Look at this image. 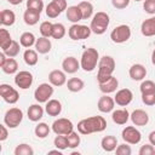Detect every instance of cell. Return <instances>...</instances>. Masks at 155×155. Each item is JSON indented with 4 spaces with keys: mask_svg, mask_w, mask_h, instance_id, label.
<instances>
[{
    "mask_svg": "<svg viewBox=\"0 0 155 155\" xmlns=\"http://www.w3.org/2000/svg\"><path fill=\"white\" fill-rule=\"evenodd\" d=\"M107 128V121L103 116L96 115L82 119L78 122V132L80 134H91L96 132H102Z\"/></svg>",
    "mask_w": 155,
    "mask_h": 155,
    "instance_id": "cell-1",
    "label": "cell"
},
{
    "mask_svg": "<svg viewBox=\"0 0 155 155\" xmlns=\"http://www.w3.org/2000/svg\"><path fill=\"white\" fill-rule=\"evenodd\" d=\"M97 68H98L97 81H98V84L104 82L113 75V73L115 70V59L111 56H103L99 58Z\"/></svg>",
    "mask_w": 155,
    "mask_h": 155,
    "instance_id": "cell-2",
    "label": "cell"
},
{
    "mask_svg": "<svg viewBox=\"0 0 155 155\" xmlns=\"http://www.w3.org/2000/svg\"><path fill=\"white\" fill-rule=\"evenodd\" d=\"M98 62H99L98 51L96 48H93V47H88L81 54L80 65L85 71H92L98 65Z\"/></svg>",
    "mask_w": 155,
    "mask_h": 155,
    "instance_id": "cell-3",
    "label": "cell"
},
{
    "mask_svg": "<svg viewBox=\"0 0 155 155\" xmlns=\"http://www.w3.org/2000/svg\"><path fill=\"white\" fill-rule=\"evenodd\" d=\"M109 22H110L109 15L107 12L99 11V12H97V13L93 15V17L91 19L90 28H91L92 33H94L97 35H102V34H104L107 31L108 25H109Z\"/></svg>",
    "mask_w": 155,
    "mask_h": 155,
    "instance_id": "cell-4",
    "label": "cell"
},
{
    "mask_svg": "<svg viewBox=\"0 0 155 155\" xmlns=\"http://www.w3.org/2000/svg\"><path fill=\"white\" fill-rule=\"evenodd\" d=\"M23 120V111L19 108H10L4 116V124L8 128H16Z\"/></svg>",
    "mask_w": 155,
    "mask_h": 155,
    "instance_id": "cell-5",
    "label": "cell"
},
{
    "mask_svg": "<svg viewBox=\"0 0 155 155\" xmlns=\"http://www.w3.org/2000/svg\"><path fill=\"white\" fill-rule=\"evenodd\" d=\"M131 38V28L127 24H120L115 27L110 33V39L115 44H124Z\"/></svg>",
    "mask_w": 155,
    "mask_h": 155,
    "instance_id": "cell-6",
    "label": "cell"
},
{
    "mask_svg": "<svg viewBox=\"0 0 155 155\" xmlns=\"http://www.w3.org/2000/svg\"><path fill=\"white\" fill-rule=\"evenodd\" d=\"M92 30L90 27L74 23L69 29H68V35L71 40H85L91 35Z\"/></svg>",
    "mask_w": 155,
    "mask_h": 155,
    "instance_id": "cell-7",
    "label": "cell"
},
{
    "mask_svg": "<svg viewBox=\"0 0 155 155\" xmlns=\"http://www.w3.org/2000/svg\"><path fill=\"white\" fill-rule=\"evenodd\" d=\"M53 85L51 84H47V82H44V84H40L36 90L34 91V98L36 102L39 103H46L47 101H50V98L52 97L53 94Z\"/></svg>",
    "mask_w": 155,
    "mask_h": 155,
    "instance_id": "cell-8",
    "label": "cell"
},
{
    "mask_svg": "<svg viewBox=\"0 0 155 155\" xmlns=\"http://www.w3.org/2000/svg\"><path fill=\"white\" fill-rule=\"evenodd\" d=\"M52 131L56 134H69L70 132L74 131V125L69 119L65 117H59L53 121L52 124Z\"/></svg>",
    "mask_w": 155,
    "mask_h": 155,
    "instance_id": "cell-9",
    "label": "cell"
},
{
    "mask_svg": "<svg viewBox=\"0 0 155 155\" xmlns=\"http://www.w3.org/2000/svg\"><path fill=\"white\" fill-rule=\"evenodd\" d=\"M67 8V0H52L46 6L45 12L48 18H56Z\"/></svg>",
    "mask_w": 155,
    "mask_h": 155,
    "instance_id": "cell-10",
    "label": "cell"
},
{
    "mask_svg": "<svg viewBox=\"0 0 155 155\" xmlns=\"http://www.w3.org/2000/svg\"><path fill=\"white\" fill-rule=\"evenodd\" d=\"M0 96L8 104H15L19 99L18 91L16 88H13L12 86L7 85V84H1L0 85Z\"/></svg>",
    "mask_w": 155,
    "mask_h": 155,
    "instance_id": "cell-11",
    "label": "cell"
},
{
    "mask_svg": "<svg viewBox=\"0 0 155 155\" xmlns=\"http://www.w3.org/2000/svg\"><path fill=\"white\" fill-rule=\"evenodd\" d=\"M121 137L127 144H138L142 140V133L134 126H126L121 132Z\"/></svg>",
    "mask_w": 155,
    "mask_h": 155,
    "instance_id": "cell-12",
    "label": "cell"
},
{
    "mask_svg": "<svg viewBox=\"0 0 155 155\" xmlns=\"http://www.w3.org/2000/svg\"><path fill=\"white\" fill-rule=\"evenodd\" d=\"M33 75L31 73L27 71V70H21L15 75V84L17 87L22 88V90H27L33 84Z\"/></svg>",
    "mask_w": 155,
    "mask_h": 155,
    "instance_id": "cell-13",
    "label": "cell"
},
{
    "mask_svg": "<svg viewBox=\"0 0 155 155\" xmlns=\"http://www.w3.org/2000/svg\"><path fill=\"white\" fill-rule=\"evenodd\" d=\"M132 99H133V93H132V91L130 88H121V90H119L116 92V94H115V98H114L115 103L117 105H120V107L128 105L132 102Z\"/></svg>",
    "mask_w": 155,
    "mask_h": 155,
    "instance_id": "cell-14",
    "label": "cell"
},
{
    "mask_svg": "<svg viewBox=\"0 0 155 155\" xmlns=\"http://www.w3.org/2000/svg\"><path fill=\"white\" fill-rule=\"evenodd\" d=\"M130 119L133 125L136 126H145L149 122V115L143 109H136L130 115Z\"/></svg>",
    "mask_w": 155,
    "mask_h": 155,
    "instance_id": "cell-15",
    "label": "cell"
},
{
    "mask_svg": "<svg viewBox=\"0 0 155 155\" xmlns=\"http://www.w3.org/2000/svg\"><path fill=\"white\" fill-rule=\"evenodd\" d=\"M62 68H63V71H65L68 74H74V73H76L81 68V65H80V62L75 57L69 56V57L63 59Z\"/></svg>",
    "mask_w": 155,
    "mask_h": 155,
    "instance_id": "cell-16",
    "label": "cell"
},
{
    "mask_svg": "<svg viewBox=\"0 0 155 155\" xmlns=\"http://www.w3.org/2000/svg\"><path fill=\"white\" fill-rule=\"evenodd\" d=\"M97 107H98V110H99L101 113H110V111L114 110L115 101H114V98L109 97L108 94H104V96H102V97L98 99Z\"/></svg>",
    "mask_w": 155,
    "mask_h": 155,
    "instance_id": "cell-17",
    "label": "cell"
},
{
    "mask_svg": "<svg viewBox=\"0 0 155 155\" xmlns=\"http://www.w3.org/2000/svg\"><path fill=\"white\" fill-rule=\"evenodd\" d=\"M48 81L51 85L53 86H63L64 84H67V76H65V71L54 69L48 74Z\"/></svg>",
    "mask_w": 155,
    "mask_h": 155,
    "instance_id": "cell-18",
    "label": "cell"
},
{
    "mask_svg": "<svg viewBox=\"0 0 155 155\" xmlns=\"http://www.w3.org/2000/svg\"><path fill=\"white\" fill-rule=\"evenodd\" d=\"M130 78L134 81H142L147 76V69L142 64H133L128 70Z\"/></svg>",
    "mask_w": 155,
    "mask_h": 155,
    "instance_id": "cell-19",
    "label": "cell"
},
{
    "mask_svg": "<svg viewBox=\"0 0 155 155\" xmlns=\"http://www.w3.org/2000/svg\"><path fill=\"white\" fill-rule=\"evenodd\" d=\"M99 85V90L104 93V94H109V93H113L116 91L117 86H119V81L115 76H110L108 80H105L104 82H101L98 84Z\"/></svg>",
    "mask_w": 155,
    "mask_h": 155,
    "instance_id": "cell-20",
    "label": "cell"
},
{
    "mask_svg": "<svg viewBox=\"0 0 155 155\" xmlns=\"http://www.w3.org/2000/svg\"><path fill=\"white\" fill-rule=\"evenodd\" d=\"M45 111L50 116H58L62 113V104L57 99H50L46 102L45 105Z\"/></svg>",
    "mask_w": 155,
    "mask_h": 155,
    "instance_id": "cell-21",
    "label": "cell"
},
{
    "mask_svg": "<svg viewBox=\"0 0 155 155\" xmlns=\"http://www.w3.org/2000/svg\"><path fill=\"white\" fill-rule=\"evenodd\" d=\"M140 31L144 36H154L155 35V17H150L142 22Z\"/></svg>",
    "mask_w": 155,
    "mask_h": 155,
    "instance_id": "cell-22",
    "label": "cell"
},
{
    "mask_svg": "<svg viewBox=\"0 0 155 155\" xmlns=\"http://www.w3.org/2000/svg\"><path fill=\"white\" fill-rule=\"evenodd\" d=\"M35 50L41 53V54H46L51 51V47H52V44L48 38H45V36H40L39 39H36V42H35Z\"/></svg>",
    "mask_w": 155,
    "mask_h": 155,
    "instance_id": "cell-23",
    "label": "cell"
},
{
    "mask_svg": "<svg viewBox=\"0 0 155 155\" xmlns=\"http://www.w3.org/2000/svg\"><path fill=\"white\" fill-rule=\"evenodd\" d=\"M42 116H44V108L40 104H31L28 108V119L30 121L36 122L41 120Z\"/></svg>",
    "mask_w": 155,
    "mask_h": 155,
    "instance_id": "cell-24",
    "label": "cell"
},
{
    "mask_svg": "<svg viewBox=\"0 0 155 155\" xmlns=\"http://www.w3.org/2000/svg\"><path fill=\"white\" fill-rule=\"evenodd\" d=\"M111 119L116 125H125L130 119V113L127 109H116L113 111Z\"/></svg>",
    "mask_w": 155,
    "mask_h": 155,
    "instance_id": "cell-25",
    "label": "cell"
},
{
    "mask_svg": "<svg viewBox=\"0 0 155 155\" xmlns=\"http://www.w3.org/2000/svg\"><path fill=\"white\" fill-rule=\"evenodd\" d=\"M101 147L104 151H108V153H111L116 149L117 147V139L116 137L114 136H105L102 138L101 140Z\"/></svg>",
    "mask_w": 155,
    "mask_h": 155,
    "instance_id": "cell-26",
    "label": "cell"
},
{
    "mask_svg": "<svg viewBox=\"0 0 155 155\" xmlns=\"http://www.w3.org/2000/svg\"><path fill=\"white\" fill-rule=\"evenodd\" d=\"M67 19L70 21L71 23H78L79 21L82 19V13L78 5L69 6L67 8Z\"/></svg>",
    "mask_w": 155,
    "mask_h": 155,
    "instance_id": "cell-27",
    "label": "cell"
},
{
    "mask_svg": "<svg viewBox=\"0 0 155 155\" xmlns=\"http://www.w3.org/2000/svg\"><path fill=\"white\" fill-rule=\"evenodd\" d=\"M16 22V15L13 11L11 10H2L0 12V23L2 25H6V27H11L13 23Z\"/></svg>",
    "mask_w": 155,
    "mask_h": 155,
    "instance_id": "cell-28",
    "label": "cell"
},
{
    "mask_svg": "<svg viewBox=\"0 0 155 155\" xmlns=\"http://www.w3.org/2000/svg\"><path fill=\"white\" fill-rule=\"evenodd\" d=\"M23 19H24V23L27 25H35L40 19V13L36 11L27 8L23 13Z\"/></svg>",
    "mask_w": 155,
    "mask_h": 155,
    "instance_id": "cell-29",
    "label": "cell"
},
{
    "mask_svg": "<svg viewBox=\"0 0 155 155\" xmlns=\"http://www.w3.org/2000/svg\"><path fill=\"white\" fill-rule=\"evenodd\" d=\"M85 86V82L80 78H70L67 81V87L70 92H80Z\"/></svg>",
    "mask_w": 155,
    "mask_h": 155,
    "instance_id": "cell-30",
    "label": "cell"
},
{
    "mask_svg": "<svg viewBox=\"0 0 155 155\" xmlns=\"http://www.w3.org/2000/svg\"><path fill=\"white\" fill-rule=\"evenodd\" d=\"M23 59L25 62V64L33 67L38 63V51L36 50H31V48H27L23 53Z\"/></svg>",
    "mask_w": 155,
    "mask_h": 155,
    "instance_id": "cell-31",
    "label": "cell"
},
{
    "mask_svg": "<svg viewBox=\"0 0 155 155\" xmlns=\"http://www.w3.org/2000/svg\"><path fill=\"white\" fill-rule=\"evenodd\" d=\"M78 6L81 10L82 19H88L93 16V5L90 1H81L78 4Z\"/></svg>",
    "mask_w": 155,
    "mask_h": 155,
    "instance_id": "cell-32",
    "label": "cell"
},
{
    "mask_svg": "<svg viewBox=\"0 0 155 155\" xmlns=\"http://www.w3.org/2000/svg\"><path fill=\"white\" fill-rule=\"evenodd\" d=\"M35 42H36V39H35L34 34H33V33H29V31L23 33V34L21 35V38H19V44H21V46H23V47H25V48L31 47L33 45H35Z\"/></svg>",
    "mask_w": 155,
    "mask_h": 155,
    "instance_id": "cell-33",
    "label": "cell"
},
{
    "mask_svg": "<svg viewBox=\"0 0 155 155\" xmlns=\"http://www.w3.org/2000/svg\"><path fill=\"white\" fill-rule=\"evenodd\" d=\"M12 41H13V40H12V38H11L10 31H8L7 29L1 28V29H0V47H1V50L4 51L5 48H7V47L11 45Z\"/></svg>",
    "mask_w": 155,
    "mask_h": 155,
    "instance_id": "cell-34",
    "label": "cell"
},
{
    "mask_svg": "<svg viewBox=\"0 0 155 155\" xmlns=\"http://www.w3.org/2000/svg\"><path fill=\"white\" fill-rule=\"evenodd\" d=\"M1 69H2V71L5 74H8V75L10 74H15L18 70V63H17V61L15 58H7V61L1 67Z\"/></svg>",
    "mask_w": 155,
    "mask_h": 155,
    "instance_id": "cell-35",
    "label": "cell"
},
{
    "mask_svg": "<svg viewBox=\"0 0 155 155\" xmlns=\"http://www.w3.org/2000/svg\"><path fill=\"white\" fill-rule=\"evenodd\" d=\"M34 132H35V136L38 138H41V139L46 138L48 136V133H50V126L47 124H45V122H39L35 126Z\"/></svg>",
    "mask_w": 155,
    "mask_h": 155,
    "instance_id": "cell-36",
    "label": "cell"
},
{
    "mask_svg": "<svg viewBox=\"0 0 155 155\" xmlns=\"http://www.w3.org/2000/svg\"><path fill=\"white\" fill-rule=\"evenodd\" d=\"M52 29H53V23H51L50 21L42 22L39 28L41 36H45V38H52Z\"/></svg>",
    "mask_w": 155,
    "mask_h": 155,
    "instance_id": "cell-37",
    "label": "cell"
},
{
    "mask_svg": "<svg viewBox=\"0 0 155 155\" xmlns=\"http://www.w3.org/2000/svg\"><path fill=\"white\" fill-rule=\"evenodd\" d=\"M67 139H68V148L70 149H74V148H78L80 145V136L78 132H70L69 134H67Z\"/></svg>",
    "mask_w": 155,
    "mask_h": 155,
    "instance_id": "cell-38",
    "label": "cell"
},
{
    "mask_svg": "<svg viewBox=\"0 0 155 155\" xmlns=\"http://www.w3.org/2000/svg\"><path fill=\"white\" fill-rule=\"evenodd\" d=\"M13 153H15V155H33L34 154V149L29 144L22 143V144H18L16 147Z\"/></svg>",
    "mask_w": 155,
    "mask_h": 155,
    "instance_id": "cell-39",
    "label": "cell"
},
{
    "mask_svg": "<svg viewBox=\"0 0 155 155\" xmlns=\"http://www.w3.org/2000/svg\"><path fill=\"white\" fill-rule=\"evenodd\" d=\"M2 52H4L8 58H13V57H16V56L19 53V44H18L16 40H13V41L11 42V45H10L7 48H5Z\"/></svg>",
    "mask_w": 155,
    "mask_h": 155,
    "instance_id": "cell-40",
    "label": "cell"
},
{
    "mask_svg": "<svg viewBox=\"0 0 155 155\" xmlns=\"http://www.w3.org/2000/svg\"><path fill=\"white\" fill-rule=\"evenodd\" d=\"M65 35V27L62 23H53V29H52V38L53 39H62Z\"/></svg>",
    "mask_w": 155,
    "mask_h": 155,
    "instance_id": "cell-41",
    "label": "cell"
},
{
    "mask_svg": "<svg viewBox=\"0 0 155 155\" xmlns=\"http://www.w3.org/2000/svg\"><path fill=\"white\" fill-rule=\"evenodd\" d=\"M53 144L57 149L59 150H64L68 148V139H67V136L65 134H57L54 140H53Z\"/></svg>",
    "mask_w": 155,
    "mask_h": 155,
    "instance_id": "cell-42",
    "label": "cell"
},
{
    "mask_svg": "<svg viewBox=\"0 0 155 155\" xmlns=\"http://www.w3.org/2000/svg\"><path fill=\"white\" fill-rule=\"evenodd\" d=\"M27 8L41 13L44 10V2L42 0H27Z\"/></svg>",
    "mask_w": 155,
    "mask_h": 155,
    "instance_id": "cell-43",
    "label": "cell"
},
{
    "mask_svg": "<svg viewBox=\"0 0 155 155\" xmlns=\"http://www.w3.org/2000/svg\"><path fill=\"white\" fill-rule=\"evenodd\" d=\"M140 93H149V92H154L155 91V82L153 80H144L142 81L140 86H139Z\"/></svg>",
    "mask_w": 155,
    "mask_h": 155,
    "instance_id": "cell-44",
    "label": "cell"
},
{
    "mask_svg": "<svg viewBox=\"0 0 155 155\" xmlns=\"http://www.w3.org/2000/svg\"><path fill=\"white\" fill-rule=\"evenodd\" d=\"M115 153L117 155H131L132 154V149H131L130 145H127V143L117 144V147L115 149Z\"/></svg>",
    "mask_w": 155,
    "mask_h": 155,
    "instance_id": "cell-45",
    "label": "cell"
},
{
    "mask_svg": "<svg viewBox=\"0 0 155 155\" xmlns=\"http://www.w3.org/2000/svg\"><path fill=\"white\" fill-rule=\"evenodd\" d=\"M142 102L145 105H155V91L154 92H149V93H143L142 94Z\"/></svg>",
    "mask_w": 155,
    "mask_h": 155,
    "instance_id": "cell-46",
    "label": "cell"
},
{
    "mask_svg": "<svg viewBox=\"0 0 155 155\" xmlns=\"http://www.w3.org/2000/svg\"><path fill=\"white\" fill-rule=\"evenodd\" d=\"M139 155H155V148L153 144H144L140 147L139 151H138Z\"/></svg>",
    "mask_w": 155,
    "mask_h": 155,
    "instance_id": "cell-47",
    "label": "cell"
},
{
    "mask_svg": "<svg viewBox=\"0 0 155 155\" xmlns=\"http://www.w3.org/2000/svg\"><path fill=\"white\" fill-rule=\"evenodd\" d=\"M143 8L149 15H155V0H144Z\"/></svg>",
    "mask_w": 155,
    "mask_h": 155,
    "instance_id": "cell-48",
    "label": "cell"
},
{
    "mask_svg": "<svg viewBox=\"0 0 155 155\" xmlns=\"http://www.w3.org/2000/svg\"><path fill=\"white\" fill-rule=\"evenodd\" d=\"M130 1L131 0H111V5L117 10H122L130 5Z\"/></svg>",
    "mask_w": 155,
    "mask_h": 155,
    "instance_id": "cell-49",
    "label": "cell"
},
{
    "mask_svg": "<svg viewBox=\"0 0 155 155\" xmlns=\"http://www.w3.org/2000/svg\"><path fill=\"white\" fill-rule=\"evenodd\" d=\"M8 137V132L6 128V125H0V142L6 140Z\"/></svg>",
    "mask_w": 155,
    "mask_h": 155,
    "instance_id": "cell-50",
    "label": "cell"
},
{
    "mask_svg": "<svg viewBox=\"0 0 155 155\" xmlns=\"http://www.w3.org/2000/svg\"><path fill=\"white\" fill-rule=\"evenodd\" d=\"M148 138H149V143H150V144H153V145H155V130H154V131H151V132L149 133Z\"/></svg>",
    "mask_w": 155,
    "mask_h": 155,
    "instance_id": "cell-51",
    "label": "cell"
},
{
    "mask_svg": "<svg viewBox=\"0 0 155 155\" xmlns=\"http://www.w3.org/2000/svg\"><path fill=\"white\" fill-rule=\"evenodd\" d=\"M7 58H8V57H7L4 52H1V53H0V67H2V65L5 64V62L7 61Z\"/></svg>",
    "mask_w": 155,
    "mask_h": 155,
    "instance_id": "cell-52",
    "label": "cell"
},
{
    "mask_svg": "<svg viewBox=\"0 0 155 155\" xmlns=\"http://www.w3.org/2000/svg\"><path fill=\"white\" fill-rule=\"evenodd\" d=\"M7 1H8L11 5H19L23 0H7Z\"/></svg>",
    "mask_w": 155,
    "mask_h": 155,
    "instance_id": "cell-53",
    "label": "cell"
},
{
    "mask_svg": "<svg viewBox=\"0 0 155 155\" xmlns=\"http://www.w3.org/2000/svg\"><path fill=\"white\" fill-rule=\"evenodd\" d=\"M48 154H50V155H51V154H58V155H62V150H59V149L50 150V151H48Z\"/></svg>",
    "mask_w": 155,
    "mask_h": 155,
    "instance_id": "cell-54",
    "label": "cell"
},
{
    "mask_svg": "<svg viewBox=\"0 0 155 155\" xmlns=\"http://www.w3.org/2000/svg\"><path fill=\"white\" fill-rule=\"evenodd\" d=\"M151 63L155 65V48H154V51H153V53H151Z\"/></svg>",
    "mask_w": 155,
    "mask_h": 155,
    "instance_id": "cell-55",
    "label": "cell"
},
{
    "mask_svg": "<svg viewBox=\"0 0 155 155\" xmlns=\"http://www.w3.org/2000/svg\"><path fill=\"white\" fill-rule=\"evenodd\" d=\"M134 1H142V0H134Z\"/></svg>",
    "mask_w": 155,
    "mask_h": 155,
    "instance_id": "cell-56",
    "label": "cell"
}]
</instances>
